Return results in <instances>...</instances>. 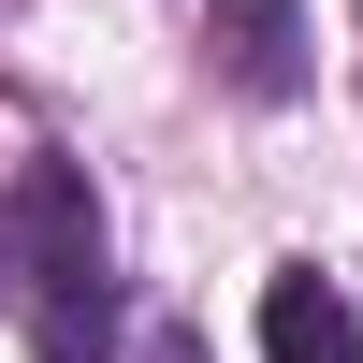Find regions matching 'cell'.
Here are the masks:
<instances>
[{"mask_svg": "<svg viewBox=\"0 0 363 363\" xmlns=\"http://www.w3.org/2000/svg\"><path fill=\"white\" fill-rule=\"evenodd\" d=\"M262 363H363V306L335 277H262Z\"/></svg>", "mask_w": 363, "mask_h": 363, "instance_id": "cell-2", "label": "cell"}, {"mask_svg": "<svg viewBox=\"0 0 363 363\" xmlns=\"http://www.w3.org/2000/svg\"><path fill=\"white\" fill-rule=\"evenodd\" d=\"M0 218H15V306H29V349H44V363H102L116 291H102V203H87V174H73V160H29Z\"/></svg>", "mask_w": 363, "mask_h": 363, "instance_id": "cell-1", "label": "cell"}, {"mask_svg": "<svg viewBox=\"0 0 363 363\" xmlns=\"http://www.w3.org/2000/svg\"><path fill=\"white\" fill-rule=\"evenodd\" d=\"M0 306H15V218H0Z\"/></svg>", "mask_w": 363, "mask_h": 363, "instance_id": "cell-4", "label": "cell"}, {"mask_svg": "<svg viewBox=\"0 0 363 363\" xmlns=\"http://www.w3.org/2000/svg\"><path fill=\"white\" fill-rule=\"evenodd\" d=\"M203 44H218V73L247 87V102H291V87H306V15H291V0H218Z\"/></svg>", "mask_w": 363, "mask_h": 363, "instance_id": "cell-3", "label": "cell"}]
</instances>
